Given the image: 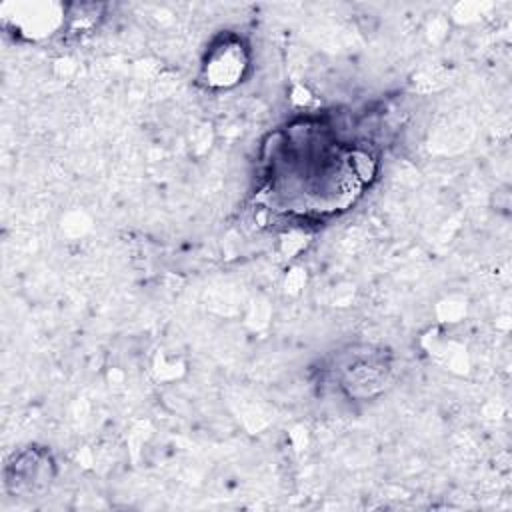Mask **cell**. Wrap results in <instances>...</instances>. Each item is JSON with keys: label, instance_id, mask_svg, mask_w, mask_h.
I'll return each instance as SVG.
<instances>
[{"label": "cell", "instance_id": "2", "mask_svg": "<svg viewBox=\"0 0 512 512\" xmlns=\"http://www.w3.org/2000/svg\"><path fill=\"white\" fill-rule=\"evenodd\" d=\"M52 460L38 450L14 454V462L6 466V486L20 494H34L50 482Z\"/></svg>", "mask_w": 512, "mask_h": 512}, {"label": "cell", "instance_id": "3", "mask_svg": "<svg viewBox=\"0 0 512 512\" xmlns=\"http://www.w3.org/2000/svg\"><path fill=\"white\" fill-rule=\"evenodd\" d=\"M246 66L244 50L238 42H222L210 50L208 60L204 64L206 80L214 86H232L242 78V70Z\"/></svg>", "mask_w": 512, "mask_h": 512}, {"label": "cell", "instance_id": "1", "mask_svg": "<svg viewBox=\"0 0 512 512\" xmlns=\"http://www.w3.org/2000/svg\"><path fill=\"white\" fill-rule=\"evenodd\" d=\"M372 176L368 154L306 128L292 134L272 158V194L298 214H332L348 208Z\"/></svg>", "mask_w": 512, "mask_h": 512}]
</instances>
